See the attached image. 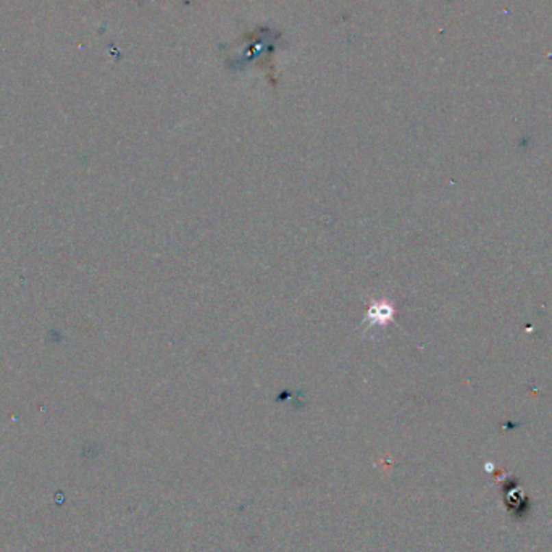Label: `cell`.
<instances>
[{
	"label": "cell",
	"mask_w": 552,
	"mask_h": 552,
	"mask_svg": "<svg viewBox=\"0 0 552 552\" xmlns=\"http://www.w3.org/2000/svg\"><path fill=\"white\" fill-rule=\"evenodd\" d=\"M392 316H394V307L383 301L375 302L366 310L365 323H368V327H386Z\"/></svg>",
	"instance_id": "obj_1"
}]
</instances>
